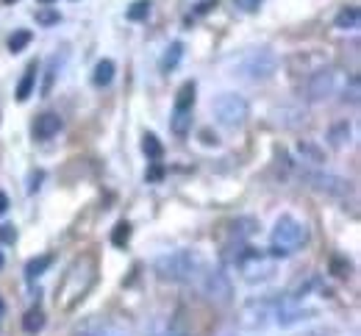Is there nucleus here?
Instances as JSON below:
<instances>
[{
  "instance_id": "f257e3e1",
  "label": "nucleus",
  "mask_w": 361,
  "mask_h": 336,
  "mask_svg": "<svg viewBox=\"0 0 361 336\" xmlns=\"http://www.w3.org/2000/svg\"><path fill=\"white\" fill-rule=\"evenodd\" d=\"M94 278H97V261H94V256H92V253L78 256V259L70 264V270H67V275H64V281H61V287H59L56 306H59L61 311H73V309L90 294V289L94 287Z\"/></svg>"
},
{
  "instance_id": "f03ea898",
  "label": "nucleus",
  "mask_w": 361,
  "mask_h": 336,
  "mask_svg": "<svg viewBox=\"0 0 361 336\" xmlns=\"http://www.w3.org/2000/svg\"><path fill=\"white\" fill-rule=\"evenodd\" d=\"M153 270H156V275L161 281L186 284V281L200 278V273L206 270V259L197 250H173V253L159 256L153 261Z\"/></svg>"
},
{
  "instance_id": "7ed1b4c3",
  "label": "nucleus",
  "mask_w": 361,
  "mask_h": 336,
  "mask_svg": "<svg viewBox=\"0 0 361 336\" xmlns=\"http://www.w3.org/2000/svg\"><path fill=\"white\" fill-rule=\"evenodd\" d=\"M233 267H239L242 278H245L250 287L264 284V281H270L272 275H275V261H272L270 256H267L264 250H256V247H247V244L239 250Z\"/></svg>"
},
{
  "instance_id": "20e7f679",
  "label": "nucleus",
  "mask_w": 361,
  "mask_h": 336,
  "mask_svg": "<svg viewBox=\"0 0 361 336\" xmlns=\"http://www.w3.org/2000/svg\"><path fill=\"white\" fill-rule=\"evenodd\" d=\"M236 70H239L242 78H247V81H253V84L267 81V78L275 75V70H278V56H275V50H270V48L247 50V53L239 58Z\"/></svg>"
},
{
  "instance_id": "39448f33",
  "label": "nucleus",
  "mask_w": 361,
  "mask_h": 336,
  "mask_svg": "<svg viewBox=\"0 0 361 336\" xmlns=\"http://www.w3.org/2000/svg\"><path fill=\"white\" fill-rule=\"evenodd\" d=\"M247 114H250L247 100L242 95H236V92H226V95H220L214 100V117H217V123L223 128H231V131L242 128L247 123Z\"/></svg>"
},
{
  "instance_id": "423d86ee",
  "label": "nucleus",
  "mask_w": 361,
  "mask_h": 336,
  "mask_svg": "<svg viewBox=\"0 0 361 336\" xmlns=\"http://www.w3.org/2000/svg\"><path fill=\"white\" fill-rule=\"evenodd\" d=\"M275 303L278 297H256V300H247L242 309H239V325L245 331H264L267 325H272L275 320Z\"/></svg>"
},
{
  "instance_id": "0eeeda50",
  "label": "nucleus",
  "mask_w": 361,
  "mask_h": 336,
  "mask_svg": "<svg viewBox=\"0 0 361 336\" xmlns=\"http://www.w3.org/2000/svg\"><path fill=\"white\" fill-rule=\"evenodd\" d=\"M309 242V231H306V225L300 223V220H295V217H289V214H283V217H278V223H275V228H272V247H281V250H286L289 256L298 250V247H303Z\"/></svg>"
},
{
  "instance_id": "6e6552de",
  "label": "nucleus",
  "mask_w": 361,
  "mask_h": 336,
  "mask_svg": "<svg viewBox=\"0 0 361 336\" xmlns=\"http://www.w3.org/2000/svg\"><path fill=\"white\" fill-rule=\"evenodd\" d=\"M200 289L217 306H228L233 300V284H231V278H228L223 267H206L200 273Z\"/></svg>"
},
{
  "instance_id": "1a4fd4ad",
  "label": "nucleus",
  "mask_w": 361,
  "mask_h": 336,
  "mask_svg": "<svg viewBox=\"0 0 361 336\" xmlns=\"http://www.w3.org/2000/svg\"><path fill=\"white\" fill-rule=\"evenodd\" d=\"M312 317H317L314 309L300 306V300H292L289 294H281V297H278V303H275V320H272V325L292 328V325L306 323V320H312Z\"/></svg>"
},
{
  "instance_id": "9d476101",
  "label": "nucleus",
  "mask_w": 361,
  "mask_h": 336,
  "mask_svg": "<svg viewBox=\"0 0 361 336\" xmlns=\"http://www.w3.org/2000/svg\"><path fill=\"white\" fill-rule=\"evenodd\" d=\"M339 70L336 67H322L312 73L309 84H306V100L309 103H319V100H328L331 95H336L339 89Z\"/></svg>"
},
{
  "instance_id": "9b49d317",
  "label": "nucleus",
  "mask_w": 361,
  "mask_h": 336,
  "mask_svg": "<svg viewBox=\"0 0 361 336\" xmlns=\"http://www.w3.org/2000/svg\"><path fill=\"white\" fill-rule=\"evenodd\" d=\"M303 178L314 187L317 192L325 194H348L350 192V181H345L342 175H334V173H303Z\"/></svg>"
},
{
  "instance_id": "f8f14e48",
  "label": "nucleus",
  "mask_w": 361,
  "mask_h": 336,
  "mask_svg": "<svg viewBox=\"0 0 361 336\" xmlns=\"http://www.w3.org/2000/svg\"><path fill=\"white\" fill-rule=\"evenodd\" d=\"M256 231H259V220H253V217H236V220L228 223V239H231V244H245Z\"/></svg>"
},
{
  "instance_id": "ddd939ff",
  "label": "nucleus",
  "mask_w": 361,
  "mask_h": 336,
  "mask_svg": "<svg viewBox=\"0 0 361 336\" xmlns=\"http://www.w3.org/2000/svg\"><path fill=\"white\" fill-rule=\"evenodd\" d=\"M59 131H61V117L53 114V111L37 117V123H34V137H37V139H50V137H56Z\"/></svg>"
},
{
  "instance_id": "4468645a",
  "label": "nucleus",
  "mask_w": 361,
  "mask_h": 336,
  "mask_svg": "<svg viewBox=\"0 0 361 336\" xmlns=\"http://www.w3.org/2000/svg\"><path fill=\"white\" fill-rule=\"evenodd\" d=\"M37 73H39V67H37V64H28V67H25V73H23V78H20V84H17V100H20V103H25L28 97L34 95Z\"/></svg>"
},
{
  "instance_id": "2eb2a0df",
  "label": "nucleus",
  "mask_w": 361,
  "mask_h": 336,
  "mask_svg": "<svg viewBox=\"0 0 361 336\" xmlns=\"http://www.w3.org/2000/svg\"><path fill=\"white\" fill-rule=\"evenodd\" d=\"M359 8L356 6H348V8H342L339 14H336V20H334V25L339 28V31H353V28H359Z\"/></svg>"
},
{
  "instance_id": "dca6fc26",
  "label": "nucleus",
  "mask_w": 361,
  "mask_h": 336,
  "mask_svg": "<svg viewBox=\"0 0 361 336\" xmlns=\"http://www.w3.org/2000/svg\"><path fill=\"white\" fill-rule=\"evenodd\" d=\"M50 264H53V256H50V253L31 259V261L25 264V278H28V281H37L39 275H45L47 270H50Z\"/></svg>"
},
{
  "instance_id": "f3484780",
  "label": "nucleus",
  "mask_w": 361,
  "mask_h": 336,
  "mask_svg": "<svg viewBox=\"0 0 361 336\" xmlns=\"http://www.w3.org/2000/svg\"><path fill=\"white\" fill-rule=\"evenodd\" d=\"M114 61L111 58H103V61H97V67H94V73H92V81H94V87H109L111 84V78H114Z\"/></svg>"
},
{
  "instance_id": "a211bd4d",
  "label": "nucleus",
  "mask_w": 361,
  "mask_h": 336,
  "mask_svg": "<svg viewBox=\"0 0 361 336\" xmlns=\"http://www.w3.org/2000/svg\"><path fill=\"white\" fill-rule=\"evenodd\" d=\"M180 56H183V42H173L170 48L164 50L161 61H159L161 73H173V70H176V67L180 64Z\"/></svg>"
},
{
  "instance_id": "6ab92c4d",
  "label": "nucleus",
  "mask_w": 361,
  "mask_h": 336,
  "mask_svg": "<svg viewBox=\"0 0 361 336\" xmlns=\"http://www.w3.org/2000/svg\"><path fill=\"white\" fill-rule=\"evenodd\" d=\"M195 92H197L195 81H186L178 89V95H176V111H192V106H195Z\"/></svg>"
},
{
  "instance_id": "aec40b11",
  "label": "nucleus",
  "mask_w": 361,
  "mask_h": 336,
  "mask_svg": "<svg viewBox=\"0 0 361 336\" xmlns=\"http://www.w3.org/2000/svg\"><path fill=\"white\" fill-rule=\"evenodd\" d=\"M328 139H331V147L342 150L345 144L350 142V123H336V125L328 131Z\"/></svg>"
},
{
  "instance_id": "412c9836",
  "label": "nucleus",
  "mask_w": 361,
  "mask_h": 336,
  "mask_svg": "<svg viewBox=\"0 0 361 336\" xmlns=\"http://www.w3.org/2000/svg\"><path fill=\"white\" fill-rule=\"evenodd\" d=\"M42 328H45V314H42L39 309L25 311V317H23V331H25V334H39Z\"/></svg>"
},
{
  "instance_id": "4be33fe9",
  "label": "nucleus",
  "mask_w": 361,
  "mask_h": 336,
  "mask_svg": "<svg viewBox=\"0 0 361 336\" xmlns=\"http://www.w3.org/2000/svg\"><path fill=\"white\" fill-rule=\"evenodd\" d=\"M142 153H145L150 161H159V158L164 156V147H161L156 134H145V137H142Z\"/></svg>"
},
{
  "instance_id": "5701e85b",
  "label": "nucleus",
  "mask_w": 361,
  "mask_h": 336,
  "mask_svg": "<svg viewBox=\"0 0 361 336\" xmlns=\"http://www.w3.org/2000/svg\"><path fill=\"white\" fill-rule=\"evenodd\" d=\"M170 128H173V134L186 137V134H189V128H192V111H176V114H173Z\"/></svg>"
},
{
  "instance_id": "b1692460",
  "label": "nucleus",
  "mask_w": 361,
  "mask_h": 336,
  "mask_svg": "<svg viewBox=\"0 0 361 336\" xmlns=\"http://www.w3.org/2000/svg\"><path fill=\"white\" fill-rule=\"evenodd\" d=\"M147 14H150V0H134V3L128 6V11H126V17H128L131 23L147 20Z\"/></svg>"
},
{
  "instance_id": "393cba45",
  "label": "nucleus",
  "mask_w": 361,
  "mask_h": 336,
  "mask_svg": "<svg viewBox=\"0 0 361 336\" xmlns=\"http://www.w3.org/2000/svg\"><path fill=\"white\" fill-rule=\"evenodd\" d=\"M153 336H189V331L180 323H176V320H167V323H159L153 328Z\"/></svg>"
},
{
  "instance_id": "a878e982",
  "label": "nucleus",
  "mask_w": 361,
  "mask_h": 336,
  "mask_svg": "<svg viewBox=\"0 0 361 336\" xmlns=\"http://www.w3.org/2000/svg\"><path fill=\"white\" fill-rule=\"evenodd\" d=\"M128 239H131V223L123 220V223H117L114 231H111V244H114V247H126Z\"/></svg>"
},
{
  "instance_id": "bb28decb",
  "label": "nucleus",
  "mask_w": 361,
  "mask_h": 336,
  "mask_svg": "<svg viewBox=\"0 0 361 336\" xmlns=\"http://www.w3.org/2000/svg\"><path fill=\"white\" fill-rule=\"evenodd\" d=\"M56 73H59V56H53L47 61V70H45V84H42V97H47L53 92V81H56Z\"/></svg>"
},
{
  "instance_id": "cd10ccee",
  "label": "nucleus",
  "mask_w": 361,
  "mask_h": 336,
  "mask_svg": "<svg viewBox=\"0 0 361 336\" xmlns=\"http://www.w3.org/2000/svg\"><path fill=\"white\" fill-rule=\"evenodd\" d=\"M31 45V31H17L11 39H8V50L11 53H20V50H25Z\"/></svg>"
},
{
  "instance_id": "c85d7f7f",
  "label": "nucleus",
  "mask_w": 361,
  "mask_h": 336,
  "mask_svg": "<svg viewBox=\"0 0 361 336\" xmlns=\"http://www.w3.org/2000/svg\"><path fill=\"white\" fill-rule=\"evenodd\" d=\"M59 20H61V14L56 8H47V6L45 8H37V23L39 25H56Z\"/></svg>"
},
{
  "instance_id": "c756f323",
  "label": "nucleus",
  "mask_w": 361,
  "mask_h": 336,
  "mask_svg": "<svg viewBox=\"0 0 361 336\" xmlns=\"http://www.w3.org/2000/svg\"><path fill=\"white\" fill-rule=\"evenodd\" d=\"M331 273H334L336 278H348V275H350V261L334 256V259H331Z\"/></svg>"
},
{
  "instance_id": "7c9ffc66",
  "label": "nucleus",
  "mask_w": 361,
  "mask_h": 336,
  "mask_svg": "<svg viewBox=\"0 0 361 336\" xmlns=\"http://www.w3.org/2000/svg\"><path fill=\"white\" fill-rule=\"evenodd\" d=\"M262 3H264V0H233V6H236L239 11H245V14L259 11V8H262Z\"/></svg>"
},
{
  "instance_id": "2f4dec72",
  "label": "nucleus",
  "mask_w": 361,
  "mask_h": 336,
  "mask_svg": "<svg viewBox=\"0 0 361 336\" xmlns=\"http://www.w3.org/2000/svg\"><path fill=\"white\" fill-rule=\"evenodd\" d=\"M359 75H350V87H345V100L350 103H359Z\"/></svg>"
},
{
  "instance_id": "473e14b6",
  "label": "nucleus",
  "mask_w": 361,
  "mask_h": 336,
  "mask_svg": "<svg viewBox=\"0 0 361 336\" xmlns=\"http://www.w3.org/2000/svg\"><path fill=\"white\" fill-rule=\"evenodd\" d=\"M0 242H3V244H14V242H17V228H14L11 223L0 225Z\"/></svg>"
},
{
  "instance_id": "72a5a7b5",
  "label": "nucleus",
  "mask_w": 361,
  "mask_h": 336,
  "mask_svg": "<svg viewBox=\"0 0 361 336\" xmlns=\"http://www.w3.org/2000/svg\"><path fill=\"white\" fill-rule=\"evenodd\" d=\"M42 178H45V173L42 170H34L31 175H28V192H39V187H42Z\"/></svg>"
},
{
  "instance_id": "f704fd0d",
  "label": "nucleus",
  "mask_w": 361,
  "mask_h": 336,
  "mask_svg": "<svg viewBox=\"0 0 361 336\" xmlns=\"http://www.w3.org/2000/svg\"><path fill=\"white\" fill-rule=\"evenodd\" d=\"M298 150H300V153H303V156H309V158H312V161H322V153H319V150H317L314 144H309V142H300V144H298Z\"/></svg>"
},
{
  "instance_id": "c9c22d12",
  "label": "nucleus",
  "mask_w": 361,
  "mask_h": 336,
  "mask_svg": "<svg viewBox=\"0 0 361 336\" xmlns=\"http://www.w3.org/2000/svg\"><path fill=\"white\" fill-rule=\"evenodd\" d=\"M161 178H164V170L159 161H153V167L147 170V181H161Z\"/></svg>"
},
{
  "instance_id": "e433bc0d",
  "label": "nucleus",
  "mask_w": 361,
  "mask_h": 336,
  "mask_svg": "<svg viewBox=\"0 0 361 336\" xmlns=\"http://www.w3.org/2000/svg\"><path fill=\"white\" fill-rule=\"evenodd\" d=\"M214 6H217V0H203V3L197 6V11H195V14H206V11H212Z\"/></svg>"
},
{
  "instance_id": "4c0bfd02",
  "label": "nucleus",
  "mask_w": 361,
  "mask_h": 336,
  "mask_svg": "<svg viewBox=\"0 0 361 336\" xmlns=\"http://www.w3.org/2000/svg\"><path fill=\"white\" fill-rule=\"evenodd\" d=\"M8 211V194L0 192V214H6Z\"/></svg>"
},
{
  "instance_id": "58836bf2",
  "label": "nucleus",
  "mask_w": 361,
  "mask_h": 336,
  "mask_svg": "<svg viewBox=\"0 0 361 336\" xmlns=\"http://www.w3.org/2000/svg\"><path fill=\"white\" fill-rule=\"evenodd\" d=\"M203 142H206V144H217V137H212V131H203Z\"/></svg>"
},
{
  "instance_id": "ea45409f",
  "label": "nucleus",
  "mask_w": 361,
  "mask_h": 336,
  "mask_svg": "<svg viewBox=\"0 0 361 336\" xmlns=\"http://www.w3.org/2000/svg\"><path fill=\"white\" fill-rule=\"evenodd\" d=\"M3 311H6V306H3V297H0V317H3Z\"/></svg>"
},
{
  "instance_id": "a19ab883",
  "label": "nucleus",
  "mask_w": 361,
  "mask_h": 336,
  "mask_svg": "<svg viewBox=\"0 0 361 336\" xmlns=\"http://www.w3.org/2000/svg\"><path fill=\"white\" fill-rule=\"evenodd\" d=\"M3 3H6V6H11V3H17V0H3Z\"/></svg>"
},
{
  "instance_id": "79ce46f5",
  "label": "nucleus",
  "mask_w": 361,
  "mask_h": 336,
  "mask_svg": "<svg viewBox=\"0 0 361 336\" xmlns=\"http://www.w3.org/2000/svg\"><path fill=\"white\" fill-rule=\"evenodd\" d=\"M0 267H3V253H0Z\"/></svg>"
},
{
  "instance_id": "37998d69",
  "label": "nucleus",
  "mask_w": 361,
  "mask_h": 336,
  "mask_svg": "<svg viewBox=\"0 0 361 336\" xmlns=\"http://www.w3.org/2000/svg\"><path fill=\"white\" fill-rule=\"evenodd\" d=\"M39 3H53V0H39Z\"/></svg>"
},
{
  "instance_id": "c03bdc74",
  "label": "nucleus",
  "mask_w": 361,
  "mask_h": 336,
  "mask_svg": "<svg viewBox=\"0 0 361 336\" xmlns=\"http://www.w3.org/2000/svg\"><path fill=\"white\" fill-rule=\"evenodd\" d=\"M78 336H92V334H78Z\"/></svg>"
},
{
  "instance_id": "a18cd8bd",
  "label": "nucleus",
  "mask_w": 361,
  "mask_h": 336,
  "mask_svg": "<svg viewBox=\"0 0 361 336\" xmlns=\"http://www.w3.org/2000/svg\"><path fill=\"white\" fill-rule=\"evenodd\" d=\"M309 336H319V334H309Z\"/></svg>"
}]
</instances>
